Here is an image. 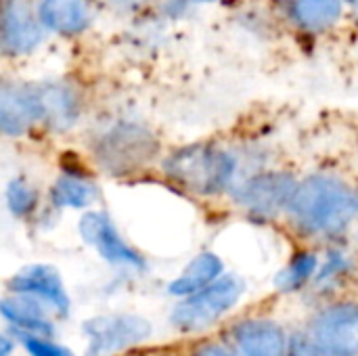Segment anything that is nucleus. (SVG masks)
Instances as JSON below:
<instances>
[{
    "mask_svg": "<svg viewBox=\"0 0 358 356\" xmlns=\"http://www.w3.org/2000/svg\"><path fill=\"white\" fill-rule=\"evenodd\" d=\"M13 348V340H8V336H2V356H8Z\"/></svg>",
    "mask_w": 358,
    "mask_h": 356,
    "instance_id": "obj_25",
    "label": "nucleus"
},
{
    "mask_svg": "<svg viewBox=\"0 0 358 356\" xmlns=\"http://www.w3.org/2000/svg\"><path fill=\"white\" fill-rule=\"evenodd\" d=\"M44 122L55 128H67L80 115V99L67 84L38 86Z\"/></svg>",
    "mask_w": 358,
    "mask_h": 356,
    "instance_id": "obj_16",
    "label": "nucleus"
},
{
    "mask_svg": "<svg viewBox=\"0 0 358 356\" xmlns=\"http://www.w3.org/2000/svg\"><path fill=\"white\" fill-rule=\"evenodd\" d=\"M17 340L21 342V346L25 348V353L29 356H73L71 350H67L65 346L48 340L46 336L17 332Z\"/></svg>",
    "mask_w": 358,
    "mask_h": 356,
    "instance_id": "obj_21",
    "label": "nucleus"
},
{
    "mask_svg": "<svg viewBox=\"0 0 358 356\" xmlns=\"http://www.w3.org/2000/svg\"><path fill=\"white\" fill-rule=\"evenodd\" d=\"M38 122H44L38 86L4 84L0 94L2 132L6 136H19Z\"/></svg>",
    "mask_w": 358,
    "mask_h": 356,
    "instance_id": "obj_10",
    "label": "nucleus"
},
{
    "mask_svg": "<svg viewBox=\"0 0 358 356\" xmlns=\"http://www.w3.org/2000/svg\"><path fill=\"white\" fill-rule=\"evenodd\" d=\"M298 183L292 176L273 172L250 178L235 193V199L252 214L271 216L279 210H287Z\"/></svg>",
    "mask_w": 358,
    "mask_h": 356,
    "instance_id": "obj_8",
    "label": "nucleus"
},
{
    "mask_svg": "<svg viewBox=\"0 0 358 356\" xmlns=\"http://www.w3.org/2000/svg\"><path fill=\"white\" fill-rule=\"evenodd\" d=\"M6 204L15 216L23 218L36 210L38 195L29 183H25L23 178H15V180H10V185L6 189Z\"/></svg>",
    "mask_w": 358,
    "mask_h": 356,
    "instance_id": "obj_20",
    "label": "nucleus"
},
{
    "mask_svg": "<svg viewBox=\"0 0 358 356\" xmlns=\"http://www.w3.org/2000/svg\"><path fill=\"white\" fill-rule=\"evenodd\" d=\"M352 2H355V6H358V0H352Z\"/></svg>",
    "mask_w": 358,
    "mask_h": 356,
    "instance_id": "obj_27",
    "label": "nucleus"
},
{
    "mask_svg": "<svg viewBox=\"0 0 358 356\" xmlns=\"http://www.w3.org/2000/svg\"><path fill=\"white\" fill-rule=\"evenodd\" d=\"M317 256L315 254H300L296 256L279 275H277V287L281 292H298L300 287H304L310 277L317 271Z\"/></svg>",
    "mask_w": 358,
    "mask_h": 356,
    "instance_id": "obj_19",
    "label": "nucleus"
},
{
    "mask_svg": "<svg viewBox=\"0 0 358 356\" xmlns=\"http://www.w3.org/2000/svg\"><path fill=\"white\" fill-rule=\"evenodd\" d=\"M243 281L239 277H218L208 287L182 298L172 313V325L180 332H201L224 317L241 298Z\"/></svg>",
    "mask_w": 358,
    "mask_h": 356,
    "instance_id": "obj_4",
    "label": "nucleus"
},
{
    "mask_svg": "<svg viewBox=\"0 0 358 356\" xmlns=\"http://www.w3.org/2000/svg\"><path fill=\"white\" fill-rule=\"evenodd\" d=\"M147 2L149 0H105V4H109L111 8H117V10H132V8H138Z\"/></svg>",
    "mask_w": 358,
    "mask_h": 356,
    "instance_id": "obj_23",
    "label": "nucleus"
},
{
    "mask_svg": "<svg viewBox=\"0 0 358 356\" xmlns=\"http://www.w3.org/2000/svg\"><path fill=\"white\" fill-rule=\"evenodd\" d=\"M38 15L44 27L61 36H76L84 31L90 19L88 0H40Z\"/></svg>",
    "mask_w": 358,
    "mask_h": 356,
    "instance_id": "obj_14",
    "label": "nucleus"
},
{
    "mask_svg": "<svg viewBox=\"0 0 358 356\" xmlns=\"http://www.w3.org/2000/svg\"><path fill=\"white\" fill-rule=\"evenodd\" d=\"M80 235L86 243H90L99 256L115 266H130V269H145V260L136 250H132L122 235L117 233L111 218L103 212H88L80 220Z\"/></svg>",
    "mask_w": 358,
    "mask_h": 356,
    "instance_id": "obj_7",
    "label": "nucleus"
},
{
    "mask_svg": "<svg viewBox=\"0 0 358 356\" xmlns=\"http://www.w3.org/2000/svg\"><path fill=\"white\" fill-rule=\"evenodd\" d=\"M2 317L23 334L36 336H52V323L46 315V304L27 294H13L6 296L0 304Z\"/></svg>",
    "mask_w": 358,
    "mask_h": 356,
    "instance_id": "obj_13",
    "label": "nucleus"
},
{
    "mask_svg": "<svg viewBox=\"0 0 358 356\" xmlns=\"http://www.w3.org/2000/svg\"><path fill=\"white\" fill-rule=\"evenodd\" d=\"M42 19L27 0H6L2 8V50L27 55L42 40Z\"/></svg>",
    "mask_w": 358,
    "mask_h": 356,
    "instance_id": "obj_9",
    "label": "nucleus"
},
{
    "mask_svg": "<svg viewBox=\"0 0 358 356\" xmlns=\"http://www.w3.org/2000/svg\"><path fill=\"white\" fill-rule=\"evenodd\" d=\"M287 214L296 229L310 237H334L358 216L357 191L331 174H313L298 183Z\"/></svg>",
    "mask_w": 358,
    "mask_h": 356,
    "instance_id": "obj_1",
    "label": "nucleus"
},
{
    "mask_svg": "<svg viewBox=\"0 0 358 356\" xmlns=\"http://www.w3.org/2000/svg\"><path fill=\"white\" fill-rule=\"evenodd\" d=\"M82 334L86 338L84 356H115L145 342L153 334V325L138 315L115 313L88 319Z\"/></svg>",
    "mask_w": 358,
    "mask_h": 356,
    "instance_id": "obj_5",
    "label": "nucleus"
},
{
    "mask_svg": "<svg viewBox=\"0 0 358 356\" xmlns=\"http://www.w3.org/2000/svg\"><path fill=\"white\" fill-rule=\"evenodd\" d=\"M233 342L241 356H287L289 340L281 325L264 319L241 321L233 329Z\"/></svg>",
    "mask_w": 358,
    "mask_h": 356,
    "instance_id": "obj_12",
    "label": "nucleus"
},
{
    "mask_svg": "<svg viewBox=\"0 0 358 356\" xmlns=\"http://www.w3.org/2000/svg\"><path fill=\"white\" fill-rule=\"evenodd\" d=\"M50 197L52 204L61 208H84L96 199V187L80 174H63L52 185Z\"/></svg>",
    "mask_w": 358,
    "mask_h": 356,
    "instance_id": "obj_18",
    "label": "nucleus"
},
{
    "mask_svg": "<svg viewBox=\"0 0 358 356\" xmlns=\"http://www.w3.org/2000/svg\"><path fill=\"white\" fill-rule=\"evenodd\" d=\"M235 159L210 145H191L170 153L164 162V174L176 187L195 195H216L224 191L235 176Z\"/></svg>",
    "mask_w": 358,
    "mask_h": 356,
    "instance_id": "obj_2",
    "label": "nucleus"
},
{
    "mask_svg": "<svg viewBox=\"0 0 358 356\" xmlns=\"http://www.w3.org/2000/svg\"><path fill=\"white\" fill-rule=\"evenodd\" d=\"M8 290L13 294H27L38 300H42L57 317L69 315V296L63 287L61 277L52 266L46 264H34L23 271H19L10 281Z\"/></svg>",
    "mask_w": 358,
    "mask_h": 356,
    "instance_id": "obj_11",
    "label": "nucleus"
},
{
    "mask_svg": "<svg viewBox=\"0 0 358 356\" xmlns=\"http://www.w3.org/2000/svg\"><path fill=\"white\" fill-rule=\"evenodd\" d=\"M220 275H222V260L216 254L206 252V254H199L195 260H191V264L170 283L168 292L172 296L187 298L208 287L210 283H214Z\"/></svg>",
    "mask_w": 358,
    "mask_h": 356,
    "instance_id": "obj_17",
    "label": "nucleus"
},
{
    "mask_svg": "<svg viewBox=\"0 0 358 356\" xmlns=\"http://www.w3.org/2000/svg\"><path fill=\"white\" fill-rule=\"evenodd\" d=\"M287 19L306 31H323L342 17L340 0H281Z\"/></svg>",
    "mask_w": 358,
    "mask_h": 356,
    "instance_id": "obj_15",
    "label": "nucleus"
},
{
    "mask_svg": "<svg viewBox=\"0 0 358 356\" xmlns=\"http://www.w3.org/2000/svg\"><path fill=\"white\" fill-rule=\"evenodd\" d=\"M287 356H325L321 353V348L313 342L310 336L304 334H296L289 340V348H287Z\"/></svg>",
    "mask_w": 358,
    "mask_h": 356,
    "instance_id": "obj_22",
    "label": "nucleus"
},
{
    "mask_svg": "<svg viewBox=\"0 0 358 356\" xmlns=\"http://www.w3.org/2000/svg\"><path fill=\"white\" fill-rule=\"evenodd\" d=\"M308 336L325 356H358V304H334L321 311Z\"/></svg>",
    "mask_w": 358,
    "mask_h": 356,
    "instance_id": "obj_6",
    "label": "nucleus"
},
{
    "mask_svg": "<svg viewBox=\"0 0 358 356\" xmlns=\"http://www.w3.org/2000/svg\"><path fill=\"white\" fill-rule=\"evenodd\" d=\"M197 356H235L231 350H227L224 346L218 344H206L203 348L197 350Z\"/></svg>",
    "mask_w": 358,
    "mask_h": 356,
    "instance_id": "obj_24",
    "label": "nucleus"
},
{
    "mask_svg": "<svg viewBox=\"0 0 358 356\" xmlns=\"http://www.w3.org/2000/svg\"><path fill=\"white\" fill-rule=\"evenodd\" d=\"M193 2H212V0H193Z\"/></svg>",
    "mask_w": 358,
    "mask_h": 356,
    "instance_id": "obj_26",
    "label": "nucleus"
},
{
    "mask_svg": "<svg viewBox=\"0 0 358 356\" xmlns=\"http://www.w3.org/2000/svg\"><path fill=\"white\" fill-rule=\"evenodd\" d=\"M157 138L143 126L122 122L105 130L94 145V157L109 174H132L157 155Z\"/></svg>",
    "mask_w": 358,
    "mask_h": 356,
    "instance_id": "obj_3",
    "label": "nucleus"
}]
</instances>
